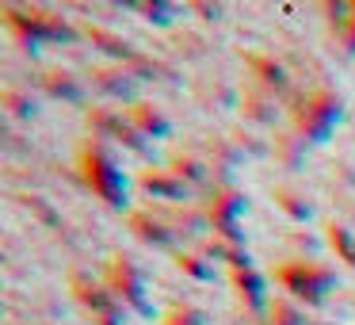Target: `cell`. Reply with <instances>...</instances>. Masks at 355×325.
<instances>
[{"instance_id":"cell-29","label":"cell","mask_w":355,"mask_h":325,"mask_svg":"<svg viewBox=\"0 0 355 325\" xmlns=\"http://www.w3.org/2000/svg\"><path fill=\"white\" fill-rule=\"evenodd\" d=\"M210 314L195 302H172L168 310L161 314V325H207Z\"/></svg>"},{"instance_id":"cell-22","label":"cell","mask_w":355,"mask_h":325,"mask_svg":"<svg viewBox=\"0 0 355 325\" xmlns=\"http://www.w3.org/2000/svg\"><path fill=\"white\" fill-rule=\"evenodd\" d=\"M271 203H275V207L286 215V222H294V226H302V222H309V218H313V203H309L298 188L275 184V188H271Z\"/></svg>"},{"instance_id":"cell-3","label":"cell","mask_w":355,"mask_h":325,"mask_svg":"<svg viewBox=\"0 0 355 325\" xmlns=\"http://www.w3.org/2000/svg\"><path fill=\"white\" fill-rule=\"evenodd\" d=\"M0 24L8 27L12 39H16L24 50H31V54L39 47H46V42H65V47L80 42V27H73L62 12L39 8V4H31V8L4 4V8H0Z\"/></svg>"},{"instance_id":"cell-7","label":"cell","mask_w":355,"mask_h":325,"mask_svg":"<svg viewBox=\"0 0 355 325\" xmlns=\"http://www.w3.org/2000/svg\"><path fill=\"white\" fill-rule=\"evenodd\" d=\"M134 192L141 199H161L164 207H184V203L199 199L168 165H146V169H138L134 172Z\"/></svg>"},{"instance_id":"cell-9","label":"cell","mask_w":355,"mask_h":325,"mask_svg":"<svg viewBox=\"0 0 355 325\" xmlns=\"http://www.w3.org/2000/svg\"><path fill=\"white\" fill-rule=\"evenodd\" d=\"M88 85L96 96H103L107 103H138V77H134L126 65L107 62V65H92L88 69Z\"/></svg>"},{"instance_id":"cell-34","label":"cell","mask_w":355,"mask_h":325,"mask_svg":"<svg viewBox=\"0 0 355 325\" xmlns=\"http://www.w3.org/2000/svg\"><path fill=\"white\" fill-rule=\"evenodd\" d=\"M24 207L31 210V215H39L42 222H50V226L58 222V215H54V210H50V207H46V203H42V199H39V195H27V199H24Z\"/></svg>"},{"instance_id":"cell-37","label":"cell","mask_w":355,"mask_h":325,"mask_svg":"<svg viewBox=\"0 0 355 325\" xmlns=\"http://www.w3.org/2000/svg\"><path fill=\"white\" fill-rule=\"evenodd\" d=\"M8 325H19V322H8Z\"/></svg>"},{"instance_id":"cell-27","label":"cell","mask_w":355,"mask_h":325,"mask_svg":"<svg viewBox=\"0 0 355 325\" xmlns=\"http://www.w3.org/2000/svg\"><path fill=\"white\" fill-rule=\"evenodd\" d=\"M134 12L153 27H172L176 16H184V8H180V4H168V0H141V4H134Z\"/></svg>"},{"instance_id":"cell-10","label":"cell","mask_w":355,"mask_h":325,"mask_svg":"<svg viewBox=\"0 0 355 325\" xmlns=\"http://www.w3.org/2000/svg\"><path fill=\"white\" fill-rule=\"evenodd\" d=\"M230 291H233V302L241 306L245 317H263L271 306V294H268V276L260 268H241V272H230Z\"/></svg>"},{"instance_id":"cell-30","label":"cell","mask_w":355,"mask_h":325,"mask_svg":"<svg viewBox=\"0 0 355 325\" xmlns=\"http://www.w3.org/2000/svg\"><path fill=\"white\" fill-rule=\"evenodd\" d=\"M0 100H4V108H8V115H16V119H35L39 115V100H35L31 92H24V88H4L0 92Z\"/></svg>"},{"instance_id":"cell-12","label":"cell","mask_w":355,"mask_h":325,"mask_svg":"<svg viewBox=\"0 0 355 325\" xmlns=\"http://www.w3.org/2000/svg\"><path fill=\"white\" fill-rule=\"evenodd\" d=\"M245 69L252 85H260L263 92L279 96V100H291L294 88H291V73H286V65L279 62L275 54H245Z\"/></svg>"},{"instance_id":"cell-21","label":"cell","mask_w":355,"mask_h":325,"mask_svg":"<svg viewBox=\"0 0 355 325\" xmlns=\"http://www.w3.org/2000/svg\"><path fill=\"white\" fill-rule=\"evenodd\" d=\"M271 153H275V161L283 165V169L298 172L302 165H306V153H309V142H302L298 134L286 126V131H275V138H271Z\"/></svg>"},{"instance_id":"cell-15","label":"cell","mask_w":355,"mask_h":325,"mask_svg":"<svg viewBox=\"0 0 355 325\" xmlns=\"http://www.w3.org/2000/svg\"><path fill=\"white\" fill-rule=\"evenodd\" d=\"M237 108H241V115H245V123H252V126H279V119H283V111H286V108H279V96L263 92L252 81L241 85Z\"/></svg>"},{"instance_id":"cell-13","label":"cell","mask_w":355,"mask_h":325,"mask_svg":"<svg viewBox=\"0 0 355 325\" xmlns=\"http://www.w3.org/2000/svg\"><path fill=\"white\" fill-rule=\"evenodd\" d=\"M126 230H130L134 241H141V245H149V249H168V253H176V249H180L176 233L164 226V218L157 215L153 207L130 210V215H126Z\"/></svg>"},{"instance_id":"cell-19","label":"cell","mask_w":355,"mask_h":325,"mask_svg":"<svg viewBox=\"0 0 355 325\" xmlns=\"http://www.w3.org/2000/svg\"><path fill=\"white\" fill-rule=\"evenodd\" d=\"M123 115H126V123H130L138 134H146L149 142H161V138L172 134V119L149 100H138V103H130V108H123Z\"/></svg>"},{"instance_id":"cell-20","label":"cell","mask_w":355,"mask_h":325,"mask_svg":"<svg viewBox=\"0 0 355 325\" xmlns=\"http://www.w3.org/2000/svg\"><path fill=\"white\" fill-rule=\"evenodd\" d=\"M195 249H199V253L207 256L210 264H225L230 272L256 268V260H252V253H248V245H233V241H222V238H214V233H207V238H202Z\"/></svg>"},{"instance_id":"cell-35","label":"cell","mask_w":355,"mask_h":325,"mask_svg":"<svg viewBox=\"0 0 355 325\" xmlns=\"http://www.w3.org/2000/svg\"><path fill=\"white\" fill-rule=\"evenodd\" d=\"M286 241H291V245H298V249H306V253H313L324 238H313V233H286Z\"/></svg>"},{"instance_id":"cell-32","label":"cell","mask_w":355,"mask_h":325,"mask_svg":"<svg viewBox=\"0 0 355 325\" xmlns=\"http://www.w3.org/2000/svg\"><path fill=\"white\" fill-rule=\"evenodd\" d=\"M233 142L245 149V157H263L271 149L268 142H256V134H248V131H233Z\"/></svg>"},{"instance_id":"cell-36","label":"cell","mask_w":355,"mask_h":325,"mask_svg":"<svg viewBox=\"0 0 355 325\" xmlns=\"http://www.w3.org/2000/svg\"><path fill=\"white\" fill-rule=\"evenodd\" d=\"M352 16H355V0H352Z\"/></svg>"},{"instance_id":"cell-11","label":"cell","mask_w":355,"mask_h":325,"mask_svg":"<svg viewBox=\"0 0 355 325\" xmlns=\"http://www.w3.org/2000/svg\"><path fill=\"white\" fill-rule=\"evenodd\" d=\"M153 210L164 218V226L176 233V241H184L180 249H195V245H199V241L210 233L207 210L199 207V199H195V203H184V207H153Z\"/></svg>"},{"instance_id":"cell-8","label":"cell","mask_w":355,"mask_h":325,"mask_svg":"<svg viewBox=\"0 0 355 325\" xmlns=\"http://www.w3.org/2000/svg\"><path fill=\"white\" fill-rule=\"evenodd\" d=\"M199 207L207 210V222H210V233L225 230V226H241L248 210V195L233 184H214L199 195Z\"/></svg>"},{"instance_id":"cell-14","label":"cell","mask_w":355,"mask_h":325,"mask_svg":"<svg viewBox=\"0 0 355 325\" xmlns=\"http://www.w3.org/2000/svg\"><path fill=\"white\" fill-rule=\"evenodd\" d=\"M202 157H207V165H210V180H214V184H230L233 169L245 161V149L233 142V134H210V138L202 142Z\"/></svg>"},{"instance_id":"cell-17","label":"cell","mask_w":355,"mask_h":325,"mask_svg":"<svg viewBox=\"0 0 355 325\" xmlns=\"http://www.w3.org/2000/svg\"><path fill=\"white\" fill-rule=\"evenodd\" d=\"M164 165H168L195 195H202L210 184H214V180H210V165H207V157H202L199 149H172Z\"/></svg>"},{"instance_id":"cell-16","label":"cell","mask_w":355,"mask_h":325,"mask_svg":"<svg viewBox=\"0 0 355 325\" xmlns=\"http://www.w3.org/2000/svg\"><path fill=\"white\" fill-rule=\"evenodd\" d=\"M35 85H39L42 96H50V100L85 103V81L73 69H65V65H46V69H39L35 73Z\"/></svg>"},{"instance_id":"cell-28","label":"cell","mask_w":355,"mask_h":325,"mask_svg":"<svg viewBox=\"0 0 355 325\" xmlns=\"http://www.w3.org/2000/svg\"><path fill=\"white\" fill-rule=\"evenodd\" d=\"M126 69H130L134 77H138V85H141V81H176V69H172V65H164L161 58L141 54V50H138V58H134V62L126 65Z\"/></svg>"},{"instance_id":"cell-31","label":"cell","mask_w":355,"mask_h":325,"mask_svg":"<svg viewBox=\"0 0 355 325\" xmlns=\"http://www.w3.org/2000/svg\"><path fill=\"white\" fill-rule=\"evenodd\" d=\"M187 12H191V16H199L202 24H218V19L225 16L222 4H210V0H191V4H187Z\"/></svg>"},{"instance_id":"cell-2","label":"cell","mask_w":355,"mask_h":325,"mask_svg":"<svg viewBox=\"0 0 355 325\" xmlns=\"http://www.w3.org/2000/svg\"><path fill=\"white\" fill-rule=\"evenodd\" d=\"M340 119H344V100H340V92L329 85H317V88H309V92H294L291 100H286V123H291V131L298 134L302 142H309V146L329 142Z\"/></svg>"},{"instance_id":"cell-5","label":"cell","mask_w":355,"mask_h":325,"mask_svg":"<svg viewBox=\"0 0 355 325\" xmlns=\"http://www.w3.org/2000/svg\"><path fill=\"white\" fill-rule=\"evenodd\" d=\"M100 279L111 287V294H115L130 314L153 317V302H149V294H146V268H141L134 256L115 253L107 264H103V276Z\"/></svg>"},{"instance_id":"cell-33","label":"cell","mask_w":355,"mask_h":325,"mask_svg":"<svg viewBox=\"0 0 355 325\" xmlns=\"http://www.w3.org/2000/svg\"><path fill=\"white\" fill-rule=\"evenodd\" d=\"M332 35H336L340 47H344L347 54L355 58V16H347V19H344V27H340V31H332Z\"/></svg>"},{"instance_id":"cell-25","label":"cell","mask_w":355,"mask_h":325,"mask_svg":"<svg viewBox=\"0 0 355 325\" xmlns=\"http://www.w3.org/2000/svg\"><path fill=\"white\" fill-rule=\"evenodd\" d=\"M324 245H329V253L336 256V260H344L347 268H355V230L352 226L329 218V222H324Z\"/></svg>"},{"instance_id":"cell-1","label":"cell","mask_w":355,"mask_h":325,"mask_svg":"<svg viewBox=\"0 0 355 325\" xmlns=\"http://www.w3.org/2000/svg\"><path fill=\"white\" fill-rule=\"evenodd\" d=\"M77 172H80V180H85V188L100 203H107L111 210H126V215H130V180L119 169V161H115L107 142L88 138L85 146L77 149Z\"/></svg>"},{"instance_id":"cell-6","label":"cell","mask_w":355,"mask_h":325,"mask_svg":"<svg viewBox=\"0 0 355 325\" xmlns=\"http://www.w3.org/2000/svg\"><path fill=\"white\" fill-rule=\"evenodd\" d=\"M65 287H69L73 302H77V306L85 310L96 325H126V306L111 294V287L103 283V279H96V276H88V272L73 268L69 279H65Z\"/></svg>"},{"instance_id":"cell-24","label":"cell","mask_w":355,"mask_h":325,"mask_svg":"<svg viewBox=\"0 0 355 325\" xmlns=\"http://www.w3.org/2000/svg\"><path fill=\"white\" fill-rule=\"evenodd\" d=\"M172 264H176V272H184L187 279H195V283H214L218 279V264H210L199 249H176V253H172Z\"/></svg>"},{"instance_id":"cell-26","label":"cell","mask_w":355,"mask_h":325,"mask_svg":"<svg viewBox=\"0 0 355 325\" xmlns=\"http://www.w3.org/2000/svg\"><path fill=\"white\" fill-rule=\"evenodd\" d=\"M263 317H268V322H275V325H309L306 306H302V302H294L291 294H275Z\"/></svg>"},{"instance_id":"cell-23","label":"cell","mask_w":355,"mask_h":325,"mask_svg":"<svg viewBox=\"0 0 355 325\" xmlns=\"http://www.w3.org/2000/svg\"><path fill=\"white\" fill-rule=\"evenodd\" d=\"M119 123H123V108H111V103H88L85 108V126H88V134L100 138V142L115 138Z\"/></svg>"},{"instance_id":"cell-18","label":"cell","mask_w":355,"mask_h":325,"mask_svg":"<svg viewBox=\"0 0 355 325\" xmlns=\"http://www.w3.org/2000/svg\"><path fill=\"white\" fill-rule=\"evenodd\" d=\"M80 39L92 42L103 58H111V62H119V65H130L134 58H138V50L130 47V39H123L119 31H107V27H100V24H80Z\"/></svg>"},{"instance_id":"cell-4","label":"cell","mask_w":355,"mask_h":325,"mask_svg":"<svg viewBox=\"0 0 355 325\" xmlns=\"http://www.w3.org/2000/svg\"><path fill=\"white\" fill-rule=\"evenodd\" d=\"M271 279L302 306H324L329 294L336 291V268H329L317 256H286L283 264L271 268Z\"/></svg>"}]
</instances>
